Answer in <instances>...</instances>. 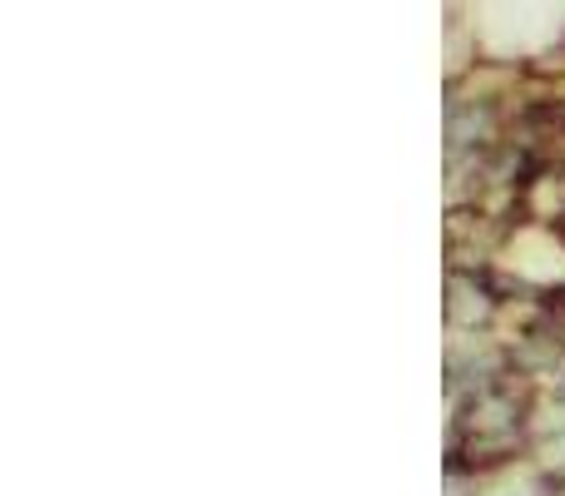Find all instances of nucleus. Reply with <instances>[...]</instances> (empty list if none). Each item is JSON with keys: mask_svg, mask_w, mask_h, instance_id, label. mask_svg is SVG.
I'll return each instance as SVG.
<instances>
[]
</instances>
